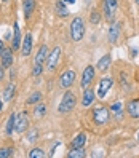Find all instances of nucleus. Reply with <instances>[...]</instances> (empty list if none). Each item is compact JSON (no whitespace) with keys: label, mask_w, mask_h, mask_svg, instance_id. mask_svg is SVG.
Segmentation results:
<instances>
[{"label":"nucleus","mask_w":139,"mask_h":158,"mask_svg":"<svg viewBox=\"0 0 139 158\" xmlns=\"http://www.w3.org/2000/svg\"><path fill=\"white\" fill-rule=\"evenodd\" d=\"M75 104H77L75 94L70 93V91H66V93H64V96H62V99H61V102H59V106H58V112L59 114H69V112L74 110Z\"/></svg>","instance_id":"f257e3e1"},{"label":"nucleus","mask_w":139,"mask_h":158,"mask_svg":"<svg viewBox=\"0 0 139 158\" xmlns=\"http://www.w3.org/2000/svg\"><path fill=\"white\" fill-rule=\"evenodd\" d=\"M85 35V23L80 16H75L70 23V37L74 42H80Z\"/></svg>","instance_id":"f03ea898"},{"label":"nucleus","mask_w":139,"mask_h":158,"mask_svg":"<svg viewBox=\"0 0 139 158\" xmlns=\"http://www.w3.org/2000/svg\"><path fill=\"white\" fill-rule=\"evenodd\" d=\"M109 118H110V110L103 107V106H99L96 107L95 110H93V120H95V123L98 126H103L109 122Z\"/></svg>","instance_id":"7ed1b4c3"},{"label":"nucleus","mask_w":139,"mask_h":158,"mask_svg":"<svg viewBox=\"0 0 139 158\" xmlns=\"http://www.w3.org/2000/svg\"><path fill=\"white\" fill-rule=\"evenodd\" d=\"M117 8H118V2H117V0H104L103 10H104V18H106L107 21L114 23V19H115V13H117Z\"/></svg>","instance_id":"20e7f679"},{"label":"nucleus","mask_w":139,"mask_h":158,"mask_svg":"<svg viewBox=\"0 0 139 158\" xmlns=\"http://www.w3.org/2000/svg\"><path fill=\"white\" fill-rule=\"evenodd\" d=\"M59 58H61V46H54L51 50V53H48V56H46V70H54L59 62Z\"/></svg>","instance_id":"39448f33"},{"label":"nucleus","mask_w":139,"mask_h":158,"mask_svg":"<svg viewBox=\"0 0 139 158\" xmlns=\"http://www.w3.org/2000/svg\"><path fill=\"white\" fill-rule=\"evenodd\" d=\"M114 81L112 78H103L99 83H98V98L99 99H104L107 96V93L110 91V88H112Z\"/></svg>","instance_id":"423d86ee"},{"label":"nucleus","mask_w":139,"mask_h":158,"mask_svg":"<svg viewBox=\"0 0 139 158\" xmlns=\"http://www.w3.org/2000/svg\"><path fill=\"white\" fill-rule=\"evenodd\" d=\"M95 80V67L93 66H86L85 70H83V75H82V81H80V85L82 88L85 89L91 85V81Z\"/></svg>","instance_id":"0eeeda50"},{"label":"nucleus","mask_w":139,"mask_h":158,"mask_svg":"<svg viewBox=\"0 0 139 158\" xmlns=\"http://www.w3.org/2000/svg\"><path fill=\"white\" fill-rule=\"evenodd\" d=\"M74 81H75V72L66 70V72H62L61 77H59V86L61 88H70Z\"/></svg>","instance_id":"6e6552de"},{"label":"nucleus","mask_w":139,"mask_h":158,"mask_svg":"<svg viewBox=\"0 0 139 158\" xmlns=\"http://www.w3.org/2000/svg\"><path fill=\"white\" fill-rule=\"evenodd\" d=\"M27 112H21L19 115L16 117V128H15V131L16 133H24L27 128H29V118H27V115H26Z\"/></svg>","instance_id":"1a4fd4ad"},{"label":"nucleus","mask_w":139,"mask_h":158,"mask_svg":"<svg viewBox=\"0 0 139 158\" xmlns=\"http://www.w3.org/2000/svg\"><path fill=\"white\" fill-rule=\"evenodd\" d=\"M32 53V35L31 34H26V37L21 42V54L24 58H27L29 54Z\"/></svg>","instance_id":"9d476101"},{"label":"nucleus","mask_w":139,"mask_h":158,"mask_svg":"<svg viewBox=\"0 0 139 158\" xmlns=\"http://www.w3.org/2000/svg\"><path fill=\"white\" fill-rule=\"evenodd\" d=\"M0 61H2V67L3 69H8L13 66V51L11 48H5L3 53L0 54Z\"/></svg>","instance_id":"9b49d317"},{"label":"nucleus","mask_w":139,"mask_h":158,"mask_svg":"<svg viewBox=\"0 0 139 158\" xmlns=\"http://www.w3.org/2000/svg\"><path fill=\"white\" fill-rule=\"evenodd\" d=\"M107 37H109V43H117L118 37H120V24L118 23H112L109 27V32H107Z\"/></svg>","instance_id":"f8f14e48"},{"label":"nucleus","mask_w":139,"mask_h":158,"mask_svg":"<svg viewBox=\"0 0 139 158\" xmlns=\"http://www.w3.org/2000/svg\"><path fill=\"white\" fill-rule=\"evenodd\" d=\"M96 98V93L93 91L91 88H85V91H83V98H82V106L83 107H90L93 104V101H95Z\"/></svg>","instance_id":"ddd939ff"},{"label":"nucleus","mask_w":139,"mask_h":158,"mask_svg":"<svg viewBox=\"0 0 139 158\" xmlns=\"http://www.w3.org/2000/svg\"><path fill=\"white\" fill-rule=\"evenodd\" d=\"M21 48V31L18 23L13 26V42H11V50H19Z\"/></svg>","instance_id":"4468645a"},{"label":"nucleus","mask_w":139,"mask_h":158,"mask_svg":"<svg viewBox=\"0 0 139 158\" xmlns=\"http://www.w3.org/2000/svg\"><path fill=\"white\" fill-rule=\"evenodd\" d=\"M46 56H48V46L42 45L39 48V51H37L35 58H34V64H40V66H43V62L46 61Z\"/></svg>","instance_id":"2eb2a0df"},{"label":"nucleus","mask_w":139,"mask_h":158,"mask_svg":"<svg viewBox=\"0 0 139 158\" xmlns=\"http://www.w3.org/2000/svg\"><path fill=\"white\" fill-rule=\"evenodd\" d=\"M128 115L131 117V118H139V99H133V101H129L128 102Z\"/></svg>","instance_id":"dca6fc26"},{"label":"nucleus","mask_w":139,"mask_h":158,"mask_svg":"<svg viewBox=\"0 0 139 158\" xmlns=\"http://www.w3.org/2000/svg\"><path fill=\"white\" fill-rule=\"evenodd\" d=\"M35 10V0H23V11H24V18H31V15Z\"/></svg>","instance_id":"f3484780"},{"label":"nucleus","mask_w":139,"mask_h":158,"mask_svg":"<svg viewBox=\"0 0 139 158\" xmlns=\"http://www.w3.org/2000/svg\"><path fill=\"white\" fill-rule=\"evenodd\" d=\"M15 128H16V114H11L10 117H8L6 125H5V133H6V136H11L13 131H15Z\"/></svg>","instance_id":"a211bd4d"},{"label":"nucleus","mask_w":139,"mask_h":158,"mask_svg":"<svg viewBox=\"0 0 139 158\" xmlns=\"http://www.w3.org/2000/svg\"><path fill=\"white\" fill-rule=\"evenodd\" d=\"M110 61H112V58H110V54H104L103 58H101L99 61H98V70H101V72H106L109 67H110Z\"/></svg>","instance_id":"6ab92c4d"},{"label":"nucleus","mask_w":139,"mask_h":158,"mask_svg":"<svg viewBox=\"0 0 139 158\" xmlns=\"http://www.w3.org/2000/svg\"><path fill=\"white\" fill-rule=\"evenodd\" d=\"M15 91H16V86H15V83L11 81L10 85H8L5 89H3V102H8V101H11L13 96H15Z\"/></svg>","instance_id":"aec40b11"},{"label":"nucleus","mask_w":139,"mask_h":158,"mask_svg":"<svg viewBox=\"0 0 139 158\" xmlns=\"http://www.w3.org/2000/svg\"><path fill=\"white\" fill-rule=\"evenodd\" d=\"M56 13H58V16H61V18H67L69 16V10H67V6H66V3L62 2V0H59V2H56Z\"/></svg>","instance_id":"412c9836"},{"label":"nucleus","mask_w":139,"mask_h":158,"mask_svg":"<svg viewBox=\"0 0 139 158\" xmlns=\"http://www.w3.org/2000/svg\"><path fill=\"white\" fill-rule=\"evenodd\" d=\"M86 153L83 150V147H72V150L67 153V158H85Z\"/></svg>","instance_id":"4be33fe9"},{"label":"nucleus","mask_w":139,"mask_h":158,"mask_svg":"<svg viewBox=\"0 0 139 158\" xmlns=\"http://www.w3.org/2000/svg\"><path fill=\"white\" fill-rule=\"evenodd\" d=\"M40 101H42V93H40V91H34L32 94L27 98L26 102H27L29 106H35V104H39Z\"/></svg>","instance_id":"5701e85b"},{"label":"nucleus","mask_w":139,"mask_h":158,"mask_svg":"<svg viewBox=\"0 0 139 158\" xmlns=\"http://www.w3.org/2000/svg\"><path fill=\"white\" fill-rule=\"evenodd\" d=\"M45 114H46V107H45L43 102H39V104H35L34 117H35V118H42V117H45Z\"/></svg>","instance_id":"b1692460"},{"label":"nucleus","mask_w":139,"mask_h":158,"mask_svg":"<svg viewBox=\"0 0 139 158\" xmlns=\"http://www.w3.org/2000/svg\"><path fill=\"white\" fill-rule=\"evenodd\" d=\"M85 142H86V136L83 133H80V134H77L75 137L72 139V147H83Z\"/></svg>","instance_id":"393cba45"},{"label":"nucleus","mask_w":139,"mask_h":158,"mask_svg":"<svg viewBox=\"0 0 139 158\" xmlns=\"http://www.w3.org/2000/svg\"><path fill=\"white\" fill-rule=\"evenodd\" d=\"M15 153V148L13 147H5V148H0V158H10Z\"/></svg>","instance_id":"a878e982"},{"label":"nucleus","mask_w":139,"mask_h":158,"mask_svg":"<svg viewBox=\"0 0 139 158\" xmlns=\"http://www.w3.org/2000/svg\"><path fill=\"white\" fill-rule=\"evenodd\" d=\"M27 156L29 158H45V152L42 150V148H32Z\"/></svg>","instance_id":"bb28decb"},{"label":"nucleus","mask_w":139,"mask_h":158,"mask_svg":"<svg viewBox=\"0 0 139 158\" xmlns=\"http://www.w3.org/2000/svg\"><path fill=\"white\" fill-rule=\"evenodd\" d=\"M37 139H39V129L37 128H32L29 133H27V141L29 142H35Z\"/></svg>","instance_id":"cd10ccee"},{"label":"nucleus","mask_w":139,"mask_h":158,"mask_svg":"<svg viewBox=\"0 0 139 158\" xmlns=\"http://www.w3.org/2000/svg\"><path fill=\"white\" fill-rule=\"evenodd\" d=\"M110 112H114V114H122V102H120V101L114 102V104L110 106Z\"/></svg>","instance_id":"c85d7f7f"},{"label":"nucleus","mask_w":139,"mask_h":158,"mask_svg":"<svg viewBox=\"0 0 139 158\" xmlns=\"http://www.w3.org/2000/svg\"><path fill=\"white\" fill-rule=\"evenodd\" d=\"M101 21V13L99 11H93L91 16H90V23L91 24H98Z\"/></svg>","instance_id":"c756f323"},{"label":"nucleus","mask_w":139,"mask_h":158,"mask_svg":"<svg viewBox=\"0 0 139 158\" xmlns=\"http://www.w3.org/2000/svg\"><path fill=\"white\" fill-rule=\"evenodd\" d=\"M32 75H34V77H39V75H42V66H40V64H34Z\"/></svg>","instance_id":"7c9ffc66"},{"label":"nucleus","mask_w":139,"mask_h":158,"mask_svg":"<svg viewBox=\"0 0 139 158\" xmlns=\"http://www.w3.org/2000/svg\"><path fill=\"white\" fill-rule=\"evenodd\" d=\"M3 77H5V70H3V67H0V81L3 80Z\"/></svg>","instance_id":"2f4dec72"},{"label":"nucleus","mask_w":139,"mask_h":158,"mask_svg":"<svg viewBox=\"0 0 139 158\" xmlns=\"http://www.w3.org/2000/svg\"><path fill=\"white\" fill-rule=\"evenodd\" d=\"M3 50H5V46H3V42H2V39H0V54L3 53Z\"/></svg>","instance_id":"473e14b6"},{"label":"nucleus","mask_w":139,"mask_h":158,"mask_svg":"<svg viewBox=\"0 0 139 158\" xmlns=\"http://www.w3.org/2000/svg\"><path fill=\"white\" fill-rule=\"evenodd\" d=\"M2 110H3V99H0V114H2Z\"/></svg>","instance_id":"72a5a7b5"},{"label":"nucleus","mask_w":139,"mask_h":158,"mask_svg":"<svg viewBox=\"0 0 139 158\" xmlns=\"http://www.w3.org/2000/svg\"><path fill=\"white\" fill-rule=\"evenodd\" d=\"M62 2H64V3H74L75 0H62Z\"/></svg>","instance_id":"f704fd0d"},{"label":"nucleus","mask_w":139,"mask_h":158,"mask_svg":"<svg viewBox=\"0 0 139 158\" xmlns=\"http://www.w3.org/2000/svg\"><path fill=\"white\" fill-rule=\"evenodd\" d=\"M136 5H137V6H139V0H136Z\"/></svg>","instance_id":"c9c22d12"},{"label":"nucleus","mask_w":139,"mask_h":158,"mask_svg":"<svg viewBox=\"0 0 139 158\" xmlns=\"http://www.w3.org/2000/svg\"><path fill=\"white\" fill-rule=\"evenodd\" d=\"M137 142H139V133H137Z\"/></svg>","instance_id":"e433bc0d"},{"label":"nucleus","mask_w":139,"mask_h":158,"mask_svg":"<svg viewBox=\"0 0 139 158\" xmlns=\"http://www.w3.org/2000/svg\"><path fill=\"white\" fill-rule=\"evenodd\" d=\"M2 2H8V0H2Z\"/></svg>","instance_id":"4c0bfd02"}]
</instances>
